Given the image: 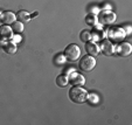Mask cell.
<instances>
[{
  "label": "cell",
  "instance_id": "obj_1",
  "mask_svg": "<svg viewBox=\"0 0 132 125\" xmlns=\"http://www.w3.org/2000/svg\"><path fill=\"white\" fill-rule=\"evenodd\" d=\"M88 91L85 90L82 85H72L69 90V98L72 103L82 104L87 102Z\"/></svg>",
  "mask_w": 132,
  "mask_h": 125
},
{
  "label": "cell",
  "instance_id": "obj_2",
  "mask_svg": "<svg viewBox=\"0 0 132 125\" xmlns=\"http://www.w3.org/2000/svg\"><path fill=\"white\" fill-rule=\"evenodd\" d=\"M63 55H64L65 60L69 62H76L81 57V49L76 43H70L65 47Z\"/></svg>",
  "mask_w": 132,
  "mask_h": 125
},
{
  "label": "cell",
  "instance_id": "obj_3",
  "mask_svg": "<svg viewBox=\"0 0 132 125\" xmlns=\"http://www.w3.org/2000/svg\"><path fill=\"white\" fill-rule=\"evenodd\" d=\"M125 36H126V33L122 27H112L106 32V38H109V40L113 42H122Z\"/></svg>",
  "mask_w": 132,
  "mask_h": 125
},
{
  "label": "cell",
  "instance_id": "obj_4",
  "mask_svg": "<svg viewBox=\"0 0 132 125\" xmlns=\"http://www.w3.org/2000/svg\"><path fill=\"white\" fill-rule=\"evenodd\" d=\"M95 67H96V60L94 56H90V55L82 56L80 62H78V68H80V70H82L84 73H89V71L94 70Z\"/></svg>",
  "mask_w": 132,
  "mask_h": 125
},
{
  "label": "cell",
  "instance_id": "obj_5",
  "mask_svg": "<svg viewBox=\"0 0 132 125\" xmlns=\"http://www.w3.org/2000/svg\"><path fill=\"white\" fill-rule=\"evenodd\" d=\"M100 47V52L103 53V55L105 56H111L115 54L116 52V46L113 45L112 41H110L109 39H104L101 41V43L98 45Z\"/></svg>",
  "mask_w": 132,
  "mask_h": 125
},
{
  "label": "cell",
  "instance_id": "obj_6",
  "mask_svg": "<svg viewBox=\"0 0 132 125\" xmlns=\"http://www.w3.org/2000/svg\"><path fill=\"white\" fill-rule=\"evenodd\" d=\"M68 81L69 84L71 85H84L85 84V77L78 71H71L70 74H68Z\"/></svg>",
  "mask_w": 132,
  "mask_h": 125
},
{
  "label": "cell",
  "instance_id": "obj_7",
  "mask_svg": "<svg viewBox=\"0 0 132 125\" xmlns=\"http://www.w3.org/2000/svg\"><path fill=\"white\" fill-rule=\"evenodd\" d=\"M14 21H16V14L11 11H4L0 14V22L3 25H8L11 26Z\"/></svg>",
  "mask_w": 132,
  "mask_h": 125
},
{
  "label": "cell",
  "instance_id": "obj_8",
  "mask_svg": "<svg viewBox=\"0 0 132 125\" xmlns=\"http://www.w3.org/2000/svg\"><path fill=\"white\" fill-rule=\"evenodd\" d=\"M132 52V46L131 43L129 42H119V45L116 46V52L119 56H123V57H126L131 54Z\"/></svg>",
  "mask_w": 132,
  "mask_h": 125
},
{
  "label": "cell",
  "instance_id": "obj_9",
  "mask_svg": "<svg viewBox=\"0 0 132 125\" xmlns=\"http://www.w3.org/2000/svg\"><path fill=\"white\" fill-rule=\"evenodd\" d=\"M94 29H92V32H91V38H92V40L95 41H102V40H104L105 38H106V32H105L104 29H103V27H102V25H96V26H94Z\"/></svg>",
  "mask_w": 132,
  "mask_h": 125
},
{
  "label": "cell",
  "instance_id": "obj_10",
  "mask_svg": "<svg viewBox=\"0 0 132 125\" xmlns=\"http://www.w3.org/2000/svg\"><path fill=\"white\" fill-rule=\"evenodd\" d=\"M85 45V52H87L88 55L90 56H94V57H96V56L100 54V47H98L97 42H95V41H88V42L84 43Z\"/></svg>",
  "mask_w": 132,
  "mask_h": 125
},
{
  "label": "cell",
  "instance_id": "obj_11",
  "mask_svg": "<svg viewBox=\"0 0 132 125\" xmlns=\"http://www.w3.org/2000/svg\"><path fill=\"white\" fill-rule=\"evenodd\" d=\"M13 38V30L11 26L1 25L0 26V40L1 41H10Z\"/></svg>",
  "mask_w": 132,
  "mask_h": 125
},
{
  "label": "cell",
  "instance_id": "obj_12",
  "mask_svg": "<svg viewBox=\"0 0 132 125\" xmlns=\"http://www.w3.org/2000/svg\"><path fill=\"white\" fill-rule=\"evenodd\" d=\"M116 14L113 12H111V11H105L104 13H102V15H101V23H103V25H111V23H113L116 21Z\"/></svg>",
  "mask_w": 132,
  "mask_h": 125
},
{
  "label": "cell",
  "instance_id": "obj_13",
  "mask_svg": "<svg viewBox=\"0 0 132 125\" xmlns=\"http://www.w3.org/2000/svg\"><path fill=\"white\" fill-rule=\"evenodd\" d=\"M3 49H4V52H5L6 54L12 55V54H15V53H16L18 47H16V43H14L12 40L6 41V42H4L3 41Z\"/></svg>",
  "mask_w": 132,
  "mask_h": 125
},
{
  "label": "cell",
  "instance_id": "obj_14",
  "mask_svg": "<svg viewBox=\"0 0 132 125\" xmlns=\"http://www.w3.org/2000/svg\"><path fill=\"white\" fill-rule=\"evenodd\" d=\"M16 19L23 23V22H28V21L32 19V16H30V14L27 11H19V12L16 13Z\"/></svg>",
  "mask_w": 132,
  "mask_h": 125
},
{
  "label": "cell",
  "instance_id": "obj_15",
  "mask_svg": "<svg viewBox=\"0 0 132 125\" xmlns=\"http://www.w3.org/2000/svg\"><path fill=\"white\" fill-rule=\"evenodd\" d=\"M56 84L60 88H65L68 84H69V81H68V75L65 74H61L56 77Z\"/></svg>",
  "mask_w": 132,
  "mask_h": 125
},
{
  "label": "cell",
  "instance_id": "obj_16",
  "mask_svg": "<svg viewBox=\"0 0 132 125\" xmlns=\"http://www.w3.org/2000/svg\"><path fill=\"white\" fill-rule=\"evenodd\" d=\"M11 28H12L13 33H16V34H20V33L23 30V23L21 22V21L16 20V21H14V22H13L12 25H11Z\"/></svg>",
  "mask_w": 132,
  "mask_h": 125
},
{
  "label": "cell",
  "instance_id": "obj_17",
  "mask_svg": "<svg viewBox=\"0 0 132 125\" xmlns=\"http://www.w3.org/2000/svg\"><path fill=\"white\" fill-rule=\"evenodd\" d=\"M87 102L91 105H96V104H98V102H100V97H98L97 94H95V93H88Z\"/></svg>",
  "mask_w": 132,
  "mask_h": 125
},
{
  "label": "cell",
  "instance_id": "obj_18",
  "mask_svg": "<svg viewBox=\"0 0 132 125\" xmlns=\"http://www.w3.org/2000/svg\"><path fill=\"white\" fill-rule=\"evenodd\" d=\"M80 39H81V41H82L83 43L88 42V41H91L92 40L91 32H90V30H88V29H83L82 32H81V34H80Z\"/></svg>",
  "mask_w": 132,
  "mask_h": 125
},
{
  "label": "cell",
  "instance_id": "obj_19",
  "mask_svg": "<svg viewBox=\"0 0 132 125\" xmlns=\"http://www.w3.org/2000/svg\"><path fill=\"white\" fill-rule=\"evenodd\" d=\"M85 22H87V25L89 26H96L98 23V19H97V15L96 14H88L87 18H85Z\"/></svg>",
  "mask_w": 132,
  "mask_h": 125
},
{
  "label": "cell",
  "instance_id": "obj_20",
  "mask_svg": "<svg viewBox=\"0 0 132 125\" xmlns=\"http://www.w3.org/2000/svg\"><path fill=\"white\" fill-rule=\"evenodd\" d=\"M55 63H57V64H63V63L65 62V57L63 54H59V55H56V57H55Z\"/></svg>",
  "mask_w": 132,
  "mask_h": 125
},
{
  "label": "cell",
  "instance_id": "obj_21",
  "mask_svg": "<svg viewBox=\"0 0 132 125\" xmlns=\"http://www.w3.org/2000/svg\"><path fill=\"white\" fill-rule=\"evenodd\" d=\"M13 38H15V39H12L14 43L18 42V41H21V36H20V35H15V36H13Z\"/></svg>",
  "mask_w": 132,
  "mask_h": 125
}]
</instances>
